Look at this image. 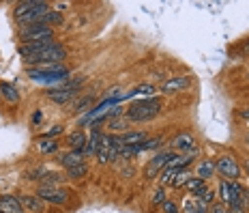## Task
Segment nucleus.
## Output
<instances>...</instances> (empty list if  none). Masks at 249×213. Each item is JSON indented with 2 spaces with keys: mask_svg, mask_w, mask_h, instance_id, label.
Returning a JSON list of instances; mask_svg holds the SVG:
<instances>
[{
  "mask_svg": "<svg viewBox=\"0 0 249 213\" xmlns=\"http://www.w3.org/2000/svg\"><path fill=\"white\" fill-rule=\"evenodd\" d=\"M41 118H43V115H41V110H37L32 115V125H39V123H41Z\"/></svg>",
  "mask_w": 249,
  "mask_h": 213,
  "instance_id": "obj_35",
  "label": "nucleus"
},
{
  "mask_svg": "<svg viewBox=\"0 0 249 213\" xmlns=\"http://www.w3.org/2000/svg\"><path fill=\"white\" fill-rule=\"evenodd\" d=\"M41 200L47 202H56V205H64L67 202V192L64 190H56V187H39V194Z\"/></svg>",
  "mask_w": 249,
  "mask_h": 213,
  "instance_id": "obj_9",
  "label": "nucleus"
},
{
  "mask_svg": "<svg viewBox=\"0 0 249 213\" xmlns=\"http://www.w3.org/2000/svg\"><path fill=\"white\" fill-rule=\"evenodd\" d=\"M247 170H249V162H247Z\"/></svg>",
  "mask_w": 249,
  "mask_h": 213,
  "instance_id": "obj_40",
  "label": "nucleus"
},
{
  "mask_svg": "<svg viewBox=\"0 0 249 213\" xmlns=\"http://www.w3.org/2000/svg\"><path fill=\"white\" fill-rule=\"evenodd\" d=\"M206 183H204V179H200V177H196V179H189L187 181V190H191V192H198L200 187H204Z\"/></svg>",
  "mask_w": 249,
  "mask_h": 213,
  "instance_id": "obj_29",
  "label": "nucleus"
},
{
  "mask_svg": "<svg viewBox=\"0 0 249 213\" xmlns=\"http://www.w3.org/2000/svg\"><path fill=\"white\" fill-rule=\"evenodd\" d=\"M22 39L26 43H43V41H54V31L43 24H32V26L22 28Z\"/></svg>",
  "mask_w": 249,
  "mask_h": 213,
  "instance_id": "obj_5",
  "label": "nucleus"
},
{
  "mask_svg": "<svg viewBox=\"0 0 249 213\" xmlns=\"http://www.w3.org/2000/svg\"><path fill=\"white\" fill-rule=\"evenodd\" d=\"M215 168H217L219 175L226 177V179H236V177L241 175V168H238V164L234 162V157H230V155H223L215 164Z\"/></svg>",
  "mask_w": 249,
  "mask_h": 213,
  "instance_id": "obj_7",
  "label": "nucleus"
},
{
  "mask_svg": "<svg viewBox=\"0 0 249 213\" xmlns=\"http://www.w3.org/2000/svg\"><path fill=\"white\" fill-rule=\"evenodd\" d=\"M123 138V142H124V147H129V148H133V147H138V145H142V142H146V133L144 131H131V133H124Z\"/></svg>",
  "mask_w": 249,
  "mask_h": 213,
  "instance_id": "obj_14",
  "label": "nucleus"
},
{
  "mask_svg": "<svg viewBox=\"0 0 249 213\" xmlns=\"http://www.w3.org/2000/svg\"><path fill=\"white\" fill-rule=\"evenodd\" d=\"M185 213H206V205L200 200V198H187L185 200Z\"/></svg>",
  "mask_w": 249,
  "mask_h": 213,
  "instance_id": "obj_19",
  "label": "nucleus"
},
{
  "mask_svg": "<svg viewBox=\"0 0 249 213\" xmlns=\"http://www.w3.org/2000/svg\"><path fill=\"white\" fill-rule=\"evenodd\" d=\"M172 147L176 148V151H181V153H198V148H196V140H193V136H189V133H181V136H176L172 140Z\"/></svg>",
  "mask_w": 249,
  "mask_h": 213,
  "instance_id": "obj_10",
  "label": "nucleus"
},
{
  "mask_svg": "<svg viewBox=\"0 0 249 213\" xmlns=\"http://www.w3.org/2000/svg\"><path fill=\"white\" fill-rule=\"evenodd\" d=\"M155 93V88L151 86V84H142V86H138V88H133L129 95H124V97H140V95H144L148 99V95H153Z\"/></svg>",
  "mask_w": 249,
  "mask_h": 213,
  "instance_id": "obj_25",
  "label": "nucleus"
},
{
  "mask_svg": "<svg viewBox=\"0 0 249 213\" xmlns=\"http://www.w3.org/2000/svg\"><path fill=\"white\" fill-rule=\"evenodd\" d=\"M37 148H39V153H46V155H49V153H56L58 151V142L54 140V138H39V140H37Z\"/></svg>",
  "mask_w": 249,
  "mask_h": 213,
  "instance_id": "obj_16",
  "label": "nucleus"
},
{
  "mask_svg": "<svg viewBox=\"0 0 249 213\" xmlns=\"http://www.w3.org/2000/svg\"><path fill=\"white\" fill-rule=\"evenodd\" d=\"M245 48H247V49H249V41H247V43H245Z\"/></svg>",
  "mask_w": 249,
  "mask_h": 213,
  "instance_id": "obj_39",
  "label": "nucleus"
},
{
  "mask_svg": "<svg viewBox=\"0 0 249 213\" xmlns=\"http://www.w3.org/2000/svg\"><path fill=\"white\" fill-rule=\"evenodd\" d=\"M46 175H47V170L43 166H39V168H34V170L28 172V179H39V181H41Z\"/></svg>",
  "mask_w": 249,
  "mask_h": 213,
  "instance_id": "obj_30",
  "label": "nucleus"
},
{
  "mask_svg": "<svg viewBox=\"0 0 249 213\" xmlns=\"http://www.w3.org/2000/svg\"><path fill=\"white\" fill-rule=\"evenodd\" d=\"M82 153H78V151H69V153H64V155L61 157V164L64 168H73V166H78V164H82Z\"/></svg>",
  "mask_w": 249,
  "mask_h": 213,
  "instance_id": "obj_18",
  "label": "nucleus"
},
{
  "mask_svg": "<svg viewBox=\"0 0 249 213\" xmlns=\"http://www.w3.org/2000/svg\"><path fill=\"white\" fill-rule=\"evenodd\" d=\"M211 213H230V211H228L223 205H215V207L211 209Z\"/></svg>",
  "mask_w": 249,
  "mask_h": 213,
  "instance_id": "obj_36",
  "label": "nucleus"
},
{
  "mask_svg": "<svg viewBox=\"0 0 249 213\" xmlns=\"http://www.w3.org/2000/svg\"><path fill=\"white\" fill-rule=\"evenodd\" d=\"M247 140H249V133H247Z\"/></svg>",
  "mask_w": 249,
  "mask_h": 213,
  "instance_id": "obj_42",
  "label": "nucleus"
},
{
  "mask_svg": "<svg viewBox=\"0 0 249 213\" xmlns=\"http://www.w3.org/2000/svg\"><path fill=\"white\" fill-rule=\"evenodd\" d=\"M0 213H22V202L13 196H0Z\"/></svg>",
  "mask_w": 249,
  "mask_h": 213,
  "instance_id": "obj_13",
  "label": "nucleus"
},
{
  "mask_svg": "<svg viewBox=\"0 0 249 213\" xmlns=\"http://www.w3.org/2000/svg\"><path fill=\"white\" fill-rule=\"evenodd\" d=\"M76 93H78V88L67 86V88H56V91H49L47 97L52 99V101H56V103H64V101H69V99L76 97Z\"/></svg>",
  "mask_w": 249,
  "mask_h": 213,
  "instance_id": "obj_12",
  "label": "nucleus"
},
{
  "mask_svg": "<svg viewBox=\"0 0 249 213\" xmlns=\"http://www.w3.org/2000/svg\"><path fill=\"white\" fill-rule=\"evenodd\" d=\"M153 202H155V205H159V202H166V192H163V190H157L155 196H153Z\"/></svg>",
  "mask_w": 249,
  "mask_h": 213,
  "instance_id": "obj_33",
  "label": "nucleus"
},
{
  "mask_svg": "<svg viewBox=\"0 0 249 213\" xmlns=\"http://www.w3.org/2000/svg\"><path fill=\"white\" fill-rule=\"evenodd\" d=\"M228 211H230V213H245V207H228Z\"/></svg>",
  "mask_w": 249,
  "mask_h": 213,
  "instance_id": "obj_37",
  "label": "nucleus"
},
{
  "mask_svg": "<svg viewBox=\"0 0 249 213\" xmlns=\"http://www.w3.org/2000/svg\"><path fill=\"white\" fill-rule=\"evenodd\" d=\"M112 130H127V118H118V121H112L109 123Z\"/></svg>",
  "mask_w": 249,
  "mask_h": 213,
  "instance_id": "obj_31",
  "label": "nucleus"
},
{
  "mask_svg": "<svg viewBox=\"0 0 249 213\" xmlns=\"http://www.w3.org/2000/svg\"><path fill=\"white\" fill-rule=\"evenodd\" d=\"M178 172H181V170H176V168H166V172H163V177H161V183H163V185H172L174 177H176Z\"/></svg>",
  "mask_w": 249,
  "mask_h": 213,
  "instance_id": "obj_28",
  "label": "nucleus"
},
{
  "mask_svg": "<svg viewBox=\"0 0 249 213\" xmlns=\"http://www.w3.org/2000/svg\"><path fill=\"white\" fill-rule=\"evenodd\" d=\"M39 24H43V26H58V24H62V16L58 11H49Z\"/></svg>",
  "mask_w": 249,
  "mask_h": 213,
  "instance_id": "obj_24",
  "label": "nucleus"
},
{
  "mask_svg": "<svg viewBox=\"0 0 249 213\" xmlns=\"http://www.w3.org/2000/svg\"><path fill=\"white\" fill-rule=\"evenodd\" d=\"M69 145H71V151L82 153L84 147H86V138H84L82 131H76L73 136H69Z\"/></svg>",
  "mask_w": 249,
  "mask_h": 213,
  "instance_id": "obj_21",
  "label": "nucleus"
},
{
  "mask_svg": "<svg viewBox=\"0 0 249 213\" xmlns=\"http://www.w3.org/2000/svg\"><path fill=\"white\" fill-rule=\"evenodd\" d=\"M172 157H174V153H170V151H166V153H159V155L153 157V160H151V164H148V168H146V177H148V179H153V177H157L161 168H166L168 164H170V160H172Z\"/></svg>",
  "mask_w": 249,
  "mask_h": 213,
  "instance_id": "obj_8",
  "label": "nucleus"
},
{
  "mask_svg": "<svg viewBox=\"0 0 249 213\" xmlns=\"http://www.w3.org/2000/svg\"><path fill=\"white\" fill-rule=\"evenodd\" d=\"M189 84H191V78H187V76L170 78V80H166L161 84V91L163 93H178V91H183V88H187Z\"/></svg>",
  "mask_w": 249,
  "mask_h": 213,
  "instance_id": "obj_11",
  "label": "nucleus"
},
{
  "mask_svg": "<svg viewBox=\"0 0 249 213\" xmlns=\"http://www.w3.org/2000/svg\"><path fill=\"white\" fill-rule=\"evenodd\" d=\"M0 97H2V91H0Z\"/></svg>",
  "mask_w": 249,
  "mask_h": 213,
  "instance_id": "obj_41",
  "label": "nucleus"
},
{
  "mask_svg": "<svg viewBox=\"0 0 249 213\" xmlns=\"http://www.w3.org/2000/svg\"><path fill=\"white\" fill-rule=\"evenodd\" d=\"M22 205L28 207L31 211H37V213H41L46 209V202H43L39 196H22Z\"/></svg>",
  "mask_w": 249,
  "mask_h": 213,
  "instance_id": "obj_17",
  "label": "nucleus"
},
{
  "mask_svg": "<svg viewBox=\"0 0 249 213\" xmlns=\"http://www.w3.org/2000/svg\"><path fill=\"white\" fill-rule=\"evenodd\" d=\"M99 142H101V131L99 130H94L91 133V140L86 142V147H84V155H97V151H99Z\"/></svg>",
  "mask_w": 249,
  "mask_h": 213,
  "instance_id": "obj_15",
  "label": "nucleus"
},
{
  "mask_svg": "<svg viewBox=\"0 0 249 213\" xmlns=\"http://www.w3.org/2000/svg\"><path fill=\"white\" fill-rule=\"evenodd\" d=\"M241 116H243V118H249V110H243V112H241Z\"/></svg>",
  "mask_w": 249,
  "mask_h": 213,
  "instance_id": "obj_38",
  "label": "nucleus"
},
{
  "mask_svg": "<svg viewBox=\"0 0 249 213\" xmlns=\"http://www.w3.org/2000/svg\"><path fill=\"white\" fill-rule=\"evenodd\" d=\"M88 172V164H78V166H73V168H67V177L69 179H82L84 175Z\"/></svg>",
  "mask_w": 249,
  "mask_h": 213,
  "instance_id": "obj_23",
  "label": "nucleus"
},
{
  "mask_svg": "<svg viewBox=\"0 0 249 213\" xmlns=\"http://www.w3.org/2000/svg\"><path fill=\"white\" fill-rule=\"evenodd\" d=\"M69 76V71L64 67H58V69H28V78L37 82H58V80H64Z\"/></svg>",
  "mask_w": 249,
  "mask_h": 213,
  "instance_id": "obj_6",
  "label": "nucleus"
},
{
  "mask_svg": "<svg viewBox=\"0 0 249 213\" xmlns=\"http://www.w3.org/2000/svg\"><path fill=\"white\" fill-rule=\"evenodd\" d=\"M163 211H166V213H178V207L174 205V202L166 200V202H163Z\"/></svg>",
  "mask_w": 249,
  "mask_h": 213,
  "instance_id": "obj_34",
  "label": "nucleus"
},
{
  "mask_svg": "<svg viewBox=\"0 0 249 213\" xmlns=\"http://www.w3.org/2000/svg\"><path fill=\"white\" fill-rule=\"evenodd\" d=\"M217 168H215V164H213V162H202V164H198V177H200V179H211L213 177V172H215Z\"/></svg>",
  "mask_w": 249,
  "mask_h": 213,
  "instance_id": "obj_22",
  "label": "nucleus"
},
{
  "mask_svg": "<svg viewBox=\"0 0 249 213\" xmlns=\"http://www.w3.org/2000/svg\"><path fill=\"white\" fill-rule=\"evenodd\" d=\"M219 196H221L223 205L228 207H245L247 205V198H245V192L238 183L234 181H221L219 183Z\"/></svg>",
  "mask_w": 249,
  "mask_h": 213,
  "instance_id": "obj_4",
  "label": "nucleus"
},
{
  "mask_svg": "<svg viewBox=\"0 0 249 213\" xmlns=\"http://www.w3.org/2000/svg\"><path fill=\"white\" fill-rule=\"evenodd\" d=\"M19 54L26 58L31 65H46V63H61L67 52L61 43L56 41H43V43H24L19 48Z\"/></svg>",
  "mask_w": 249,
  "mask_h": 213,
  "instance_id": "obj_1",
  "label": "nucleus"
},
{
  "mask_svg": "<svg viewBox=\"0 0 249 213\" xmlns=\"http://www.w3.org/2000/svg\"><path fill=\"white\" fill-rule=\"evenodd\" d=\"M0 91H2V97L7 99V101H11V103L19 101V93L13 84H0Z\"/></svg>",
  "mask_w": 249,
  "mask_h": 213,
  "instance_id": "obj_20",
  "label": "nucleus"
},
{
  "mask_svg": "<svg viewBox=\"0 0 249 213\" xmlns=\"http://www.w3.org/2000/svg\"><path fill=\"white\" fill-rule=\"evenodd\" d=\"M161 112V101L157 97H148V99H138L129 106L127 110V121L133 123H142V121H151Z\"/></svg>",
  "mask_w": 249,
  "mask_h": 213,
  "instance_id": "obj_3",
  "label": "nucleus"
},
{
  "mask_svg": "<svg viewBox=\"0 0 249 213\" xmlns=\"http://www.w3.org/2000/svg\"><path fill=\"white\" fill-rule=\"evenodd\" d=\"M58 133H62V125H54L52 130L46 131V136H43V138H54V136H58Z\"/></svg>",
  "mask_w": 249,
  "mask_h": 213,
  "instance_id": "obj_32",
  "label": "nucleus"
},
{
  "mask_svg": "<svg viewBox=\"0 0 249 213\" xmlns=\"http://www.w3.org/2000/svg\"><path fill=\"white\" fill-rule=\"evenodd\" d=\"M47 13H49L47 2H39V0H24V2H17L16 7V19L22 26L39 24Z\"/></svg>",
  "mask_w": 249,
  "mask_h": 213,
  "instance_id": "obj_2",
  "label": "nucleus"
},
{
  "mask_svg": "<svg viewBox=\"0 0 249 213\" xmlns=\"http://www.w3.org/2000/svg\"><path fill=\"white\" fill-rule=\"evenodd\" d=\"M191 179V175H189L187 170H181L176 177H174V181H172V187H183V185H187V181Z\"/></svg>",
  "mask_w": 249,
  "mask_h": 213,
  "instance_id": "obj_27",
  "label": "nucleus"
},
{
  "mask_svg": "<svg viewBox=\"0 0 249 213\" xmlns=\"http://www.w3.org/2000/svg\"><path fill=\"white\" fill-rule=\"evenodd\" d=\"M62 177L58 175V172H47L46 177L41 179V187H56L58 183H61Z\"/></svg>",
  "mask_w": 249,
  "mask_h": 213,
  "instance_id": "obj_26",
  "label": "nucleus"
}]
</instances>
